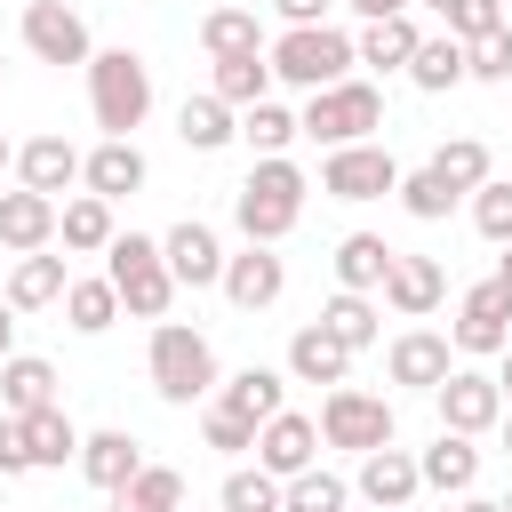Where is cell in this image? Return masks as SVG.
<instances>
[{
    "label": "cell",
    "instance_id": "6da1fadb",
    "mask_svg": "<svg viewBox=\"0 0 512 512\" xmlns=\"http://www.w3.org/2000/svg\"><path fill=\"white\" fill-rule=\"evenodd\" d=\"M304 192H312V176L288 160V152H272V160H256L248 168V184L232 192V224H240V240H288L296 232V216H304Z\"/></svg>",
    "mask_w": 512,
    "mask_h": 512
},
{
    "label": "cell",
    "instance_id": "7a4b0ae2",
    "mask_svg": "<svg viewBox=\"0 0 512 512\" xmlns=\"http://www.w3.org/2000/svg\"><path fill=\"white\" fill-rule=\"evenodd\" d=\"M88 112L104 136H136L152 112V64L136 48H96L88 56Z\"/></svg>",
    "mask_w": 512,
    "mask_h": 512
},
{
    "label": "cell",
    "instance_id": "3957f363",
    "mask_svg": "<svg viewBox=\"0 0 512 512\" xmlns=\"http://www.w3.org/2000/svg\"><path fill=\"white\" fill-rule=\"evenodd\" d=\"M216 344L184 320H152V392L168 408H192V400H216Z\"/></svg>",
    "mask_w": 512,
    "mask_h": 512
},
{
    "label": "cell",
    "instance_id": "277c9868",
    "mask_svg": "<svg viewBox=\"0 0 512 512\" xmlns=\"http://www.w3.org/2000/svg\"><path fill=\"white\" fill-rule=\"evenodd\" d=\"M104 280L120 288V312H136V320H168V304H176V272H168L152 232H112Z\"/></svg>",
    "mask_w": 512,
    "mask_h": 512
},
{
    "label": "cell",
    "instance_id": "5b68a950",
    "mask_svg": "<svg viewBox=\"0 0 512 512\" xmlns=\"http://www.w3.org/2000/svg\"><path fill=\"white\" fill-rule=\"evenodd\" d=\"M264 56H272V80H280V88H304V96L328 88V80H344V72L360 64L352 32H336V24H288Z\"/></svg>",
    "mask_w": 512,
    "mask_h": 512
},
{
    "label": "cell",
    "instance_id": "8992f818",
    "mask_svg": "<svg viewBox=\"0 0 512 512\" xmlns=\"http://www.w3.org/2000/svg\"><path fill=\"white\" fill-rule=\"evenodd\" d=\"M296 120H304V136L328 144V152H336V144H368V136L384 128V88H376V80H328V88L304 96Z\"/></svg>",
    "mask_w": 512,
    "mask_h": 512
},
{
    "label": "cell",
    "instance_id": "52a82bcc",
    "mask_svg": "<svg viewBox=\"0 0 512 512\" xmlns=\"http://www.w3.org/2000/svg\"><path fill=\"white\" fill-rule=\"evenodd\" d=\"M320 440H328V448H352V456L384 448V440H392V400H384V392H360V384H328V400H320Z\"/></svg>",
    "mask_w": 512,
    "mask_h": 512
},
{
    "label": "cell",
    "instance_id": "ba28073f",
    "mask_svg": "<svg viewBox=\"0 0 512 512\" xmlns=\"http://www.w3.org/2000/svg\"><path fill=\"white\" fill-rule=\"evenodd\" d=\"M320 192L328 200H384V192H400V160L368 136V144H336L328 160H320Z\"/></svg>",
    "mask_w": 512,
    "mask_h": 512
},
{
    "label": "cell",
    "instance_id": "9c48e42d",
    "mask_svg": "<svg viewBox=\"0 0 512 512\" xmlns=\"http://www.w3.org/2000/svg\"><path fill=\"white\" fill-rule=\"evenodd\" d=\"M448 344H456V352H496V360H504V344H512V288H504L496 272L464 288V304H456V320H448Z\"/></svg>",
    "mask_w": 512,
    "mask_h": 512
},
{
    "label": "cell",
    "instance_id": "30bf717a",
    "mask_svg": "<svg viewBox=\"0 0 512 512\" xmlns=\"http://www.w3.org/2000/svg\"><path fill=\"white\" fill-rule=\"evenodd\" d=\"M24 48L40 64H88L96 40H88V16L64 8V0H24Z\"/></svg>",
    "mask_w": 512,
    "mask_h": 512
},
{
    "label": "cell",
    "instance_id": "8fae6325",
    "mask_svg": "<svg viewBox=\"0 0 512 512\" xmlns=\"http://www.w3.org/2000/svg\"><path fill=\"white\" fill-rule=\"evenodd\" d=\"M432 408H440V424L448 432H496L504 424V384L496 376H480V368H448V384L432 392Z\"/></svg>",
    "mask_w": 512,
    "mask_h": 512
},
{
    "label": "cell",
    "instance_id": "7c38bea8",
    "mask_svg": "<svg viewBox=\"0 0 512 512\" xmlns=\"http://www.w3.org/2000/svg\"><path fill=\"white\" fill-rule=\"evenodd\" d=\"M160 256H168L176 288H224V240H216V224H200V216L168 224L160 232Z\"/></svg>",
    "mask_w": 512,
    "mask_h": 512
},
{
    "label": "cell",
    "instance_id": "4fadbf2b",
    "mask_svg": "<svg viewBox=\"0 0 512 512\" xmlns=\"http://www.w3.org/2000/svg\"><path fill=\"white\" fill-rule=\"evenodd\" d=\"M80 184H88L96 200H112V208H120V200H136V192L152 184V160L136 152V136H104V144L80 160Z\"/></svg>",
    "mask_w": 512,
    "mask_h": 512
},
{
    "label": "cell",
    "instance_id": "5bb4252c",
    "mask_svg": "<svg viewBox=\"0 0 512 512\" xmlns=\"http://www.w3.org/2000/svg\"><path fill=\"white\" fill-rule=\"evenodd\" d=\"M448 352H456V344H448L440 328H400V336H392V352H384V368H392V384L440 392V384H448V368H456Z\"/></svg>",
    "mask_w": 512,
    "mask_h": 512
},
{
    "label": "cell",
    "instance_id": "9a60e30c",
    "mask_svg": "<svg viewBox=\"0 0 512 512\" xmlns=\"http://www.w3.org/2000/svg\"><path fill=\"white\" fill-rule=\"evenodd\" d=\"M256 464H264V472H280V480H296L304 464H320V416L280 408V416L256 432Z\"/></svg>",
    "mask_w": 512,
    "mask_h": 512
},
{
    "label": "cell",
    "instance_id": "2e32d148",
    "mask_svg": "<svg viewBox=\"0 0 512 512\" xmlns=\"http://www.w3.org/2000/svg\"><path fill=\"white\" fill-rule=\"evenodd\" d=\"M56 216H64V200H48V192H32V184L0 192V248H8V256L48 248V240H56Z\"/></svg>",
    "mask_w": 512,
    "mask_h": 512
},
{
    "label": "cell",
    "instance_id": "e0dca14e",
    "mask_svg": "<svg viewBox=\"0 0 512 512\" xmlns=\"http://www.w3.org/2000/svg\"><path fill=\"white\" fill-rule=\"evenodd\" d=\"M280 288H288V264H280L264 240H248L240 256H224V296H232L240 312H264V304H280Z\"/></svg>",
    "mask_w": 512,
    "mask_h": 512
},
{
    "label": "cell",
    "instance_id": "ac0fdd59",
    "mask_svg": "<svg viewBox=\"0 0 512 512\" xmlns=\"http://www.w3.org/2000/svg\"><path fill=\"white\" fill-rule=\"evenodd\" d=\"M440 296H448L440 256H392V272H384V304H392L400 320H432Z\"/></svg>",
    "mask_w": 512,
    "mask_h": 512
},
{
    "label": "cell",
    "instance_id": "d6986e66",
    "mask_svg": "<svg viewBox=\"0 0 512 512\" xmlns=\"http://www.w3.org/2000/svg\"><path fill=\"white\" fill-rule=\"evenodd\" d=\"M416 488H424V464L408 456V448H368L360 456V496L376 504V512H400V504H416Z\"/></svg>",
    "mask_w": 512,
    "mask_h": 512
},
{
    "label": "cell",
    "instance_id": "ffe728a7",
    "mask_svg": "<svg viewBox=\"0 0 512 512\" xmlns=\"http://www.w3.org/2000/svg\"><path fill=\"white\" fill-rule=\"evenodd\" d=\"M408 80H416L424 96L464 88V80H472V40H456V32H424V40H416V56H408Z\"/></svg>",
    "mask_w": 512,
    "mask_h": 512
},
{
    "label": "cell",
    "instance_id": "44dd1931",
    "mask_svg": "<svg viewBox=\"0 0 512 512\" xmlns=\"http://www.w3.org/2000/svg\"><path fill=\"white\" fill-rule=\"evenodd\" d=\"M80 160L88 152H72L64 136H32V144H16V184H32V192H72L80 184Z\"/></svg>",
    "mask_w": 512,
    "mask_h": 512
},
{
    "label": "cell",
    "instance_id": "7402d4cb",
    "mask_svg": "<svg viewBox=\"0 0 512 512\" xmlns=\"http://www.w3.org/2000/svg\"><path fill=\"white\" fill-rule=\"evenodd\" d=\"M288 376H296V384H344V376H352V352H344L320 320H304V328L288 336Z\"/></svg>",
    "mask_w": 512,
    "mask_h": 512
},
{
    "label": "cell",
    "instance_id": "603a6c76",
    "mask_svg": "<svg viewBox=\"0 0 512 512\" xmlns=\"http://www.w3.org/2000/svg\"><path fill=\"white\" fill-rule=\"evenodd\" d=\"M176 136H184L192 152H224V144L240 136V112H232L216 88H200V96H184V104H176Z\"/></svg>",
    "mask_w": 512,
    "mask_h": 512
},
{
    "label": "cell",
    "instance_id": "cb8c5ba5",
    "mask_svg": "<svg viewBox=\"0 0 512 512\" xmlns=\"http://www.w3.org/2000/svg\"><path fill=\"white\" fill-rule=\"evenodd\" d=\"M400 248H384V232H344L336 240V288H360V296H384V272H392Z\"/></svg>",
    "mask_w": 512,
    "mask_h": 512
},
{
    "label": "cell",
    "instance_id": "d4e9b609",
    "mask_svg": "<svg viewBox=\"0 0 512 512\" xmlns=\"http://www.w3.org/2000/svg\"><path fill=\"white\" fill-rule=\"evenodd\" d=\"M216 400H224L232 416H248V424H272V416L288 408V376H280V368H240V376L216 384Z\"/></svg>",
    "mask_w": 512,
    "mask_h": 512
},
{
    "label": "cell",
    "instance_id": "484cf974",
    "mask_svg": "<svg viewBox=\"0 0 512 512\" xmlns=\"http://www.w3.org/2000/svg\"><path fill=\"white\" fill-rule=\"evenodd\" d=\"M416 464H424V488H440V496H464V488L480 480V448H472V432H448V424H440V440H432Z\"/></svg>",
    "mask_w": 512,
    "mask_h": 512
},
{
    "label": "cell",
    "instance_id": "4316f807",
    "mask_svg": "<svg viewBox=\"0 0 512 512\" xmlns=\"http://www.w3.org/2000/svg\"><path fill=\"white\" fill-rule=\"evenodd\" d=\"M0 408H8V416L56 408V368H48L40 352H8V360H0Z\"/></svg>",
    "mask_w": 512,
    "mask_h": 512
},
{
    "label": "cell",
    "instance_id": "83f0119b",
    "mask_svg": "<svg viewBox=\"0 0 512 512\" xmlns=\"http://www.w3.org/2000/svg\"><path fill=\"white\" fill-rule=\"evenodd\" d=\"M416 16L400 8V16H376V24H360L352 32V48H360V64H376V72H408V56H416Z\"/></svg>",
    "mask_w": 512,
    "mask_h": 512
},
{
    "label": "cell",
    "instance_id": "f1b7e54d",
    "mask_svg": "<svg viewBox=\"0 0 512 512\" xmlns=\"http://www.w3.org/2000/svg\"><path fill=\"white\" fill-rule=\"evenodd\" d=\"M208 88L232 104V112H248V104H264L272 96V56L264 48H240V56H216V72H208Z\"/></svg>",
    "mask_w": 512,
    "mask_h": 512
},
{
    "label": "cell",
    "instance_id": "f546056e",
    "mask_svg": "<svg viewBox=\"0 0 512 512\" xmlns=\"http://www.w3.org/2000/svg\"><path fill=\"white\" fill-rule=\"evenodd\" d=\"M112 232H120V224H112V200H96V192H72L64 216H56V240H64L72 256H104Z\"/></svg>",
    "mask_w": 512,
    "mask_h": 512
},
{
    "label": "cell",
    "instance_id": "4dcf8cb0",
    "mask_svg": "<svg viewBox=\"0 0 512 512\" xmlns=\"http://www.w3.org/2000/svg\"><path fill=\"white\" fill-rule=\"evenodd\" d=\"M64 288H72V272H64V256H48V248H32V256H16V272H8V304H16V312H40V304H64Z\"/></svg>",
    "mask_w": 512,
    "mask_h": 512
},
{
    "label": "cell",
    "instance_id": "1f68e13d",
    "mask_svg": "<svg viewBox=\"0 0 512 512\" xmlns=\"http://www.w3.org/2000/svg\"><path fill=\"white\" fill-rule=\"evenodd\" d=\"M80 472H88V488L112 496V488H128V480L144 472V456H136L128 432H88V440H80Z\"/></svg>",
    "mask_w": 512,
    "mask_h": 512
},
{
    "label": "cell",
    "instance_id": "d6a6232c",
    "mask_svg": "<svg viewBox=\"0 0 512 512\" xmlns=\"http://www.w3.org/2000/svg\"><path fill=\"white\" fill-rule=\"evenodd\" d=\"M376 320H384V312H376V296H360V288H336V296L320 304V328H328L344 352H368V344H376Z\"/></svg>",
    "mask_w": 512,
    "mask_h": 512
},
{
    "label": "cell",
    "instance_id": "836d02e7",
    "mask_svg": "<svg viewBox=\"0 0 512 512\" xmlns=\"http://www.w3.org/2000/svg\"><path fill=\"white\" fill-rule=\"evenodd\" d=\"M112 512H184V472L176 464H144L128 488H112Z\"/></svg>",
    "mask_w": 512,
    "mask_h": 512
},
{
    "label": "cell",
    "instance_id": "e575fe53",
    "mask_svg": "<svg viewBox=\"0 0 512 512\" xmlns=\"http://www.w3.org/2000/svg\"><path fill=\"white\" fill-rule=\"evenodd\" d=\"M24 440H32V464H64V456L80 464V440H88V432H80V424L64 416V400H56V408H32V416H24Z\"/></svg>",
    "mask_w": 512,
    "mask_h": 512
},
{
    "label": "cell",
    "instance_id": "d590c367",
    "mask_svg": "<svg viewBox=\"0 0 512 512\" xmlns=\"http://www.w3.org/2000/svg\"><path fill=\"white\" fill-rule=\"evenodd\" d=\"M240 136H248V152H256V160H272V152H288V144L304 136V120H296L288 104H272V96H264V104H248V112H240Z\"/></svg>",
    "mask_w": 512,
    "mask_h": 512
},
{
    "label": "cell",
    "instance_id": "8d00e7d4",
    "mask_svg": "<svg viewBox=\"0 0 512 512\" xmlns=\"http://www.w3.org/2000/svg\"><path fill=\"white\" fill-rule=\"evenodd\" d=\"M456 200H464V192H456V184H448L432 160H424V168H400V208H408L416 224H440Z\"/></svg>",
    "mask_w": 512,
    "mask_h": 512
},
{
    "label": "cell",
    "instance_id": "74e56055",
    "mask_svg": "<svg viewBox=\"0 0 512 512\" xmlns=\"http://www.w3.org/2000/svg\"><path fill=\"white\" fill-rule=\"evenodd\" d=\"M280 472H264V464H232L224 472V488H216V504L224 512H280Z\"/></svg>",
    "mask_w": 512,
    "mask_h": 512
},
{
    "label": "cell",
    "instance_id": "f35d334b",
    "mask_svg": "<svg viewBox=\"0 0 512 512\" xmlns=\"http://www.w3.org/2000/svg\"><path fill=\"white\" fill-rule=\"evenodd\" d=\"M200 48H208V56L264 48V24H256V8H208V16H200Z\"/></svg>",
    "mask_w": 512,
    "mask_h": 512
},
{
    "label": "cell",
    "instance_id": "ab89813d",
    "mask_svg": "<svg viewBox=\"0 0 512 512\" xmlns=\"http://www.w3.org/2000/svg\"><path fill=\"white\" fill-rule=\"evenodd\" d=\"M64 320H72L80 336H104V328L120 320V288H112V280H72V288H64Z\"/></svg>",
    "mask_w": 512,
    "mask_h": 512
},
{
    "label": "cell",
    "instance_id": "60d3db41",
    "mask_svg": "<svg viewBox=\"0 0 512 512\" xmlns=\"http://www.w3.org/2000/svg\"><path fill=\"white\" fill-rule=\"evenodd\" d=\"M432 168H440V176H448L456 192H480V184L496 176V168H488V144H480V136H448V144L432 152Z\"/></svg>",
    "mask_w": 512,
    "mask_h": 512
},
{
    "label": "cell",
    "instance_id": "b9f144b4",
    "mask_svg": "<svg viewBox=\"0 0 512 512\" xmlns=\"http://www.w3.org/2000/svg\"><path fill=\"white\" fill-rule=\"evenodd\" d=\"M344 496H352V488H344L336 472L304 464V472H296V480L280 488V512H344Z\"/></svg>",
    "mask_w": 512,
    "mask_h": 512
},
{
    "label": "cell",
    "instance_id": "7bdbcfd3",
    "mask_svg": "<svg viewBox=\"0 0 512 512\" xmlns=\"http://www.w3.org/2000/svg\"><path fill=\"white\" fill-rule=\"evenodd\" d=\"M432 16H440V32H456V40L504 32V0H432Z\"/></svg>",
    "mask_w": 512,
    "mask_h": 512
},
{
    "label": "cell",
    "instance_id": "ee69618b",
    "mask_svg": "<svg viewBox=\"0 0 512 512\" xmlns=\"http://www.w3.org/2000/svg\"><path fill=\"white\" fill-rule=\"evenodd\" d=\"M256 432H264V424L232 416L224 400H208V416H200V440H208V448H224V456H248V448H256Z\"/></svg>",
    "mask_w": 512,
    "mask_h": 512
},
{
    "label": "cell",
    "instance_id": "f6af8a7d",
    "mask_svg": "<svg viewBox=\"0 0 512 512\" xmlns=\"http://www.w3.org/2000/svg\"><path fill=\"white\" fill-rule=\"evenodd\" d=\"M472 224H480V240H496V248L512 240V184H504V176H488V184L472 192Z\"/></svg>",
    "mask_w": 512,
    "mask_h": 512
},
{
    "label": "cell",
    "instance_id": "bcb514c9",
    "mask_svg": "<svg viewBox=\"0 0 512 512\" xmlns=\"http://www.w3.org/2000/svg\"><path fill=\"white\" fill-rule=\"evenodd\" d=\"M472 80L512 88V24H504V32H488V40H472Z\"/></svg>",
    "mask_w": 512,
    "mask_h": 512
},
{
    "label": "cell",
    "instance_id": "7dc6e473",
    "mask_svg": "<svg viewBox=\"0 0 512 512\" xmlns=\"http://www.w3.org/2000/svg\"><path fill=\"white\" fill-rule=\"evenodd\" d=\"M16 472H40V464H32V440H24V416H8V408H0V480H16Z\"/></svg>",
    "mask_w": 512,
    "mask_h": 512
},
{
    "label": "cell",
    "instance_id": "c3c4849f",
    "mask_svg": "<svg viewBox=\"0 0 512 512\" xmlns=\"http://www.w3.org/2000/svg\"><path fill=\"white\" fill-rule=\"evenodd\" d=\"M280 24H328V0H272Z\"/></svg>",
    "mask_w": 512,
    "mask_h": 512
},
{
    "label": "cell",
    "instance_id": "681fc988",
    "mask_svg": "<svg viewBox=\"0 0 512 512\" xmlns=\"http://www.w3.org/2000/svg\"><path fill=\"white\" fill-rule=\"evenodd\" d=\"M400 8H408V0H352V16H360V24H376V16H400Z\"/></svg>",
    "mask_w": 512,
    "mask_h": 512
},
{
    "label": "cell",
    "instance_id": "f907efd6",
    "mask_svg": "<svg viewBox=\"0 0 512 512\" xmlns=\"http://www.w3.org/2000/svg\"><path fill=\"white\" fill-rule=\"evenodd\" d=\"M8 352H16V304L0 296V360H8Z\"/></svg>",
    "mask_w": 512,
    "mask_h": 512
},
{
    "label": "cell",
    "instance_id": "816d5d0a",
    "mask_svg": "<svg viewBox=\"0 0 512 512\" xmlns=\"http://www.w3.org/2000/svg\"><path fill=\"white\" fill-rule=\"evenodd\" d=\"M456 512H504V504H496V496H472V488H464V504H456Z\"/></svg>",
    "mask_w": 512,
    "mask_h": 512
},
{
    "label": "cell",
    "instance_id": "f5cc1de1",
    "mask_svg": "<svg viewBox=\"0 0 512 512\" xmlns=\"http://www.w3.org/2000/svg\"><path fill=\"white\" fill-rule=\"evenodd\" d=\"M496 384H504V408H512V344H504V368H496Z\"/></svg>",
    "mask_w": 512,
    "mask_h": 512
},
{
    "label": "cell",
    "instance_id": "db71d44e",
    "mask_svg": "<svg viewBox=\"0 0 512 512\" xmlns=\"http://www.w3.org/2000/svg\"><path fill=\"white\" fill-rule=\"evenodd\" d=\"M496 280H504V288H512V240H504V256H496Z\"/></svg>",
    "mask_w": 512,
    "mask_h": 512
},
{
    "label": "cell",
    "instance_id": "11a10c76",
    "mask_svg": "<svg viewBox=\"0 0 512 512\" xmlns=\"http://www.w3.org/2000/svg\"><path fill=\"white\" fill-rule=\"evenodd\" d=\"M8 168H16V152H8V136H0V176H8Z\"/></svg>",
    "mask_w": 512,
    "mask_h": 512
},
{
    "label": "cell",
    "instance_id": "9f6ffc18",
    "mask_svg": "<svg viewBox=\"0 0 512 512\" xmlns=\"http://www.w3.org/2000/svg\"><path fill=\"white\" fill-rule=\"evenodd\" d=\"M504 456H512V408H504Z\"/></svg>",
    "mask_w": 512,
    "mask_h": 512
},
{
    "label": "cell",
    "instance_id": "6f0895ef",
    "mask_svg": "<svg viewBox=\"0 0 512 512\" xmlns=\"http://www.w3.org/2000/svg\"><path fill=\"white\" fill-rule=\"evenodd\" d=\"M504 512H512V496H504Z\"/></svg>",
    "mask_w": 512,
    "mask_h": 512
},
{
    "label": "cell",
    "instance_id": "680465c9",
    "mask_svg": "<svg viewBox=\"0 0 512 512\" xmlns=\"http://www.w3.org/2000/svg\"><path fill=\"white\" fill-rule=\"evenodd\" d=\"M400 512H408V504H400Z\"/></svg>",
    "mask_w": 512,
    "mask_h": 512
},
{
    "label": "cell",
    "instance_id": "91938a15",
    "mask_svg": "<svg viewBox=\"0 0 512 512\" xmlns=\"http://www.w3.org/2000/svg\"><path fill=\"white\" fill-rule=\"evenodd\" d=\"M216 512H224V504H216Z\"/></svg>",
    "mask_w": 512,
    "mask_h": 512
}]
</instances>
